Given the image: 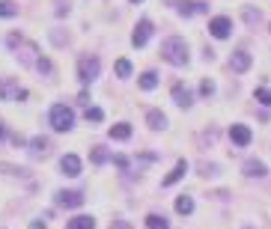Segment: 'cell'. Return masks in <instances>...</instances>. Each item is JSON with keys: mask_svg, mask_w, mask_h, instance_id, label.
Listing matches in <instances>:
<instances>
[{"mask_svg": "<svg viewBox=\"0 0 271 229\" xmlns=\"http://www.w3.org/2000/svg\"><path fill=\"white\" fill-rule=\"evenodd\" d=\"M57 205L78 208V205H84V194H78V191H60V194H57Z\"/></svg>", "mask_w": 271, "mask_h": 229, "instance_id": "cell-8", "label": "cell"}, {"mask_svg": "<svg viewBox=\"0 0 271 229\" xmlns=\"http://www.w3.org/2000/svg\"><path fill=\"white\" fill-rule=\"evenodd\" d=\"M200 93H203V96H215V81L206 78L203 84H200Z\"/></svg>", "mask_w": 271, "mask_h": 229, "instance_id": "cell-26", "label": "cell"}, {"mask_svg": "<svg viewBox=\"0 0 271 229\" xmlns=\"http://www.w3.org/2000/svg\"><path fill=\"white\" fill-rule=\"evenodd\" d=\"M0 15H3V18L18 15V3H12V0H0Z\"/></svg>", "mask_w": 271, "mask_h": 229, "instance_id": "cell-22", "label": "cell"}, {"mask_svg": "<svg viewBox=\"0 0 271 229\" xmlns=\"http://www.w3.org/2000/svg\"><path fill=\"white\" fill-rule=\"evenodd\" d=\"M149 36H152V21L143 18V21L134 27V33H131V45H134V48H143V45L149 42Z\"/></svg>", "mask_w": 271, "mask_h": 229, "instance_id": "cell-5", "label": "cell"}, {"mask_svg": "<svg viewBox=\"0 0 271 229\" xmlns=\"http://www.w3.org/2000/svg\"><path fill=\"white\" fill-rule=\"evenodd\" d=\"M161 57L170 65H188V42L179 36H170L167 42L161 45Z\"/></svg>", "mask_w": 271, "mask_h": 229, "instance_id": "cell-1", "label": "cell"}, {"mask_svg": "<svg viewBox=\"0 0 271 229\" xmlns=\"http://www.w3.org/2000/svg\"><path fill=\"white\" fill-rule=\"evenodd\" d=\"M87 119H90V122H102L104 113L99 110V107H87Z\"/></svg>", "mask_w": 271, "mask_h": 229, "instance_id": "cell-24", "label": "cell"}, {"mask_svg": "<svg viewBox=\"0 0 271 229\" xmlns=\"http://www.w3.org/2000/svg\"><path fill=\"white\" fill-rule=\"evenodd\" d=\"M128 3H143V0H128Z\"/></svg>", "mask_w": 271, "mask_h": 229, "instance_id": "cell-35", "label": "cell"}, {"mask_svg": "<svg viewBox=\"0 0 271 229\" xmlns=\"http://www.w3.org/2000/svg\"><path fill=\"white\" fill-rule=\"evenodd\" d=\"M36 68H39V71H51V63H48V60H36Z\"/></svg>", "mask_w": 271, "mask_h": 229, "instance_id": "cell-29", "label": "cell"}, {"mask_svg": "<svg viewBox=\"0 0 271 229\" xmlns=\"http://www.w3.org/2000/svg\"><path fill=\"white\" fill-rule=\"evenodd\" d=\"M256 101L265 104V107H271V90H256Z\"/></svg>", "mask_w": 271, "mask_h": 229, "instance_id": "cell-25", "label": "cell"}, {"mask_svg": "<svg viewBox=\"0 0 271 229\" xmlns=\"http://www.w3.org/2000/svg\"><path fill=\"white\" fill-rule=\"evenodd\" d=\"M93 161H96V164H104V161H107V152H104L102 146H96V149H93Z\"/></svg>", "mask_w": 271, "mask_h": 229, "instance_id": "cell-27", "label": "cell"}, {"mask_svg": "<svg viewBox=\"0 0 271 229\" xmlns=\"http://www.w3.org/2000/svg\"><path fill=\"white\" fill-rule=\"evenodd\" d=\"M176 211H179V214H191V211H194V199L182 194L179 199H176Z\"/></svg>", "mask_w": 271, "mask_h": 229, "instance_id": "cell-20", "label": "cell"}, {"mask_svg": "<svg viewBox=\"0 0 271 229\" xmlns=\"http://www.w3.org/2000/svg\"><path fill=\"white\" fill-rule=\"evenodd\" d=\"M250 63H253V60H250V54H247V51H236V54L230 57V68L238 71V74H241V71H247Z\"/></svg>", "mask_w": 271, "mask_h": 229, "instance_id": "cell-9", "label": "cell"}, {"mask_svg": "<svg viewBox=\"0 0 271 229\" xmlns=\"http://www.w3.org/2000/svg\"><path fill=\"white\" fill-rule=\"evenodd\" d=\"M244 18H247V21L253 24V21H259V12H253V9H247V12H244Z\"/></svg>", "mask_w": 271, "mask_h": 229, "instance_id": "cell-31", "label": "cell"}, {"mask_svg": "<svg viewBox=\"0 0 271 229\" xmlns=\"http://www.w3.org/2000/svg\"><path fill=\"white\" fill-rule=\"evenodd\" d=\"M230 140L236 143V146H250V140H253V134L247 125H230Z\"/></svg>", "mask_w": 271, "mask_h": 229, "instance_id": "cell-7", "label": "cell"}, {"mask_svg": "<svg viewBox=\"0 0 271 229\" xmlns=\"http://www.w3.org/2000/svg\"><path fill=\"white\" fill-rule=\"evenodd\" d=\"M30 229H45V223H42V220H33V223H30Z\"/></svg>", "mask_w": 271, "mask_h": 229, "instance_id": "cell-33", "label": "cell"}, {"mask_svg": "<svg viewBox=\"0 0 271 229\" xmlns=\"http://www.w3.org/2000/svg\"><path fill=\"white\" fill-rule=\"evenodd\" d=\"M173 101H176L179 107H191V104H194V93H191L185 84H173Z\"/></svg>", "mask_w": 271, "mask_h": 229, "instance_id": "cell-6", "label": "cell"}, {"mask_svg": "<svg viewBox=\"0 0 271 229\" xmlns=\"http://www.w3.org/2000/svg\"><path fill=\"white\" fill-rule=\"evenodd\" d=\"M268 170H265V164L262 161H247L244 164V176H256V179H262Z\"/></svg>", "mask_w": 271, "mask_h": 229, "instance_id": "cell-15", "label": "cell"}, {"mask_svg": "<svg viewBox=\"0 0 271 229\" xmlns=\"http://www.w3.org/2000/svg\"><path fill=\"white\" fill-rule=\"evenodd\" d=\"M137 84H140V90H155V87H158V74H155V71H143Z\"/></svg>", "mask_w": 271, "mask_h": 229, "instance_id": "cell-16", "label": "cell"}, {"mask_svg": "<svg viewBox=\"0 0 271 229\" xmlns=\"http://www.w3.org/2000/svg\"><path fill=\"white\" fill-rule=\"evenodd\" d=\"M60 170L66 176H81V158L78 155H63L60 158Z\"/></svg>", "mask_w": 271, "mask_h": 229, "instance_id": "cell-10", "label": "cell"}, {"mask_svg": "<svg viewBox=\"0 0 271 229\" xmlns=\"http://www.w3.org/2000/svg\"><path fill=\"white\" fill-rule=\"evenodd\" d=\"M75 125V113H72V107L66 104H54L51 107V128L54 131H72Z\"/></svg>", "mask_w": 271, "mask_h": 229, "instance_id": "cell-2", "label": "cell"}, {"mask_svg": "<svg viewBox=\"0 0 271 229\" xmlns=\"http://www.w3.org/2000/svg\"><path fill=\"white\" fill-rule=\"evenodd\" d=\"M185 173H188V161H176V167H173V173H170V176L164 179V182H161V185H164V188H170V185H176V182H179V179H182Z\"/></svg>", "mask_w": 271, "mask_h": 229, "instance_id": "cell-12", "label": "cell"}, {"mask_svg": "<svg viewBox=\"0 0 271 229\" xmlns=\"http://www.w3.org/2000/svg\"><path fill=\"white\" fill-rule=\"evenodd\" d=\"M3 137H6V128H3V122H0V140H3Z\"/></svg>", "mask_w": 271, "mask_h": 229, "instance_id": "cell-34", "label": "cell"}, {"mask_svg": "<svg viewBox=\"0 0 271 229\" xmlns=\"http://www.w3.org/2000/svg\"><path fill=\"white\" fill-rule=\"evenodd\" d=\"M18 93H21V90L15 87V81H12V78H3V84H0V98H3V101H15Z\"/></svg>", "mask_w": 271, "mask_h": 229, "instance_id": "cell-11", "label": "cell"}, {"mask_svg": "<svg viewBox=\"0 0 271 229\" xmlns=\"http://www.w3.org/2000/svg\"><path fill=\"white\" fill-rule=\"evenodd\" d=\"M116 74H119V78H128V74H131V63H128V60H116Z\"/></svg>", "mask_w": 271, "mask_h": 229, "instance_id": "cell-23", "label": "cell"}, {"mask_svg": "<svg viewBox=\"0 0 271 229\" xmlns=\"http://www.w3.org/2000/svg\"><path fill=\"white\" fill-rule=\"evenodd\" d=\"M110 229H131V223H128V220H113Z\"/></svg>", "mask_w": 271, "mask_h": 229, "instance_id": "cell-28", "label": "cell"}, {"mask_svg": "<svg viewBox=\"0 0 271 229\" xmlns=\"http://www.w3.org/2000/svg\"><path fill=\"white\" fill-rule=\"evenodd\" d=\"M99 71H102V63H99L96 57H81V60H78V78H81L84 84L96 81V78H99Z\"/></svg>", "mask_w": 271, "mask_h": 229, "instance_id": "cell-3", "label": "cell"}, {"mask_svg": "<svg viewBox=\"0 0 271 229\" xmlns=\"http://www.w3.org/2000/svg\"><path fill=\"white\" fill-rule=\"evenodd\" d=\"M146 122H149V128H164V125H167V116H164V113H161V110H149V113H146Z\"/></svg>", "mask_w": 271, "mask_h": 229, "instance_id": "cell-14", "label": "cell"}, {"mask_svg": "<svg viewBox=\"0 0 271 229\" xmlns=\"http://www.w3.org/2000/svg\"><path fill=\"white\" fill-rule=\"evenodd\" d=\"M33 152L36 155H48V149H51V143H48V137H33Z\"/></svg>", "mask_w": 271, "mask_h": 229, "instance_id": "cell-21", "label": "cell"}, {"mask_svg": "<svg viewBox=\"0 0 271 229\" xmlns=\"http://www.w3.org/2000/svg\"><path fill=\"white\" fill-rule=\"evenodd\" d=\"M110 137H113V140H128V137H131V125H128V122L113 125V128H110Z\"/></svg>", "mask_w": 271, "mask_h": 229, "instance_id": "cell-17", "label": "cell"}, {"mask_svg": "<svg viewBox=\"0 0 271 229\" xmlns=\"http://www.w3.org/2000/svg\"><path fill=\"white\" fill-rule=\"evenodd\" d=\"M113 164H116V167H122V170H125V167H128V158H125V155H116V158H113Z\"/></svg>", "mask_w": 271, "mask_h": 229, "instance_id": "cell-30", "label": "cell"}, {"mask_svg": "<svg viewBox=\"0 0 271 229\" xmlns=\"http://www.w3.org/2000/svg\"><path fill=\"white\" fill-rule=\"evenodd\" d=\"M57 15H69V6H66V3H57Z\"/></svg>", "mask_w": 271, "mask_h": 229, "instance_id": "cell-32", "label": "cell"}, {"mask_svg": "<svg viewBox=\"0 0 271 229\" xmlns=\"http://www.w3.org/2000/svg\"><path fill=\"white\" fill-rule=\"evenodd\" d=\"M66 229H96V220L93 217H75L66 223Z\"/></svg>", "mask_w": 271, "mask_h": 229, "instance_id": "cell-19", "label": "cell"}, {"mask_svg": "<svg viewBox=\"0 0 271 229\" xmlns=\"http://www.w3.org/2000/svg\"><path fill=\"white\" fill-rule=\"evenodd\" d=\"M179 12H182V15H194V12H206V3H200V0H182V3H179Z\"/></svg>", "mask_w": 271, "mask_h": 229, "instance_id": "cell-13", "label": "cell"}, {"mask_svg": "<svg viewBox=\"0 0 271 229\" xmlns=\"http://www.w3.org/2000/svg\"><path fill=\"white\" fill-rule=\"evenodd\" d=\"M146 229H170V223L164 214H149L146 217Z\"/></svg>", "mask_w": 271, "mask_h": 229, "instance_id": "cell-18", "label": "cell"}, {"mask_svg": "<svg viewBox=\"0 0 271 229\" xmlns=\"http://www.w3.org/2000/svg\"><path fill=\"white\" fill-rule=\"evenodd\" d=\"M209 33H212L215 39H227V36L233 33V21H230L227 15H218V18L209 21Z\"/></svg>", "mask_w": 271, "mask_h": 229, "instance_id": "cell-4", "label": "cell"}]
</instances>
